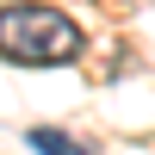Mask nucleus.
Instances as JSON below:
<instances>
[{
    "instance_id": "obj_1",
    "label": "nucleus",
    "mask_w": 155,
    "mask_h": 155,
    "mask_svg": "<svg viewBox=\"0 0 155 155\" xmlns=\"http://www.w3.org/2000/svg\"><path fill=\"white\" fill-rule=\"evenodd\" d=\"M81 25L68 12L44 6V0H12L0 6V56L19 62V68H62V62L81 56Z\"/></svg>"
},
{
    "instance_id": "obj_2",
    "label": "nucleus",
    "mask_w": 155,
    "mask_h": 155,
    "mask_svg": "<svg viewBox=\"0 0 155 155\" xmlns=\"http://www.w3.org/2000/svg\"><path fill=\"white\" fill-rule=\"evenodd\" d=\"M25 149H37V155H99L93 143H74L56 124H31V130H25Z\"/></svg>"
}]
</instances>
